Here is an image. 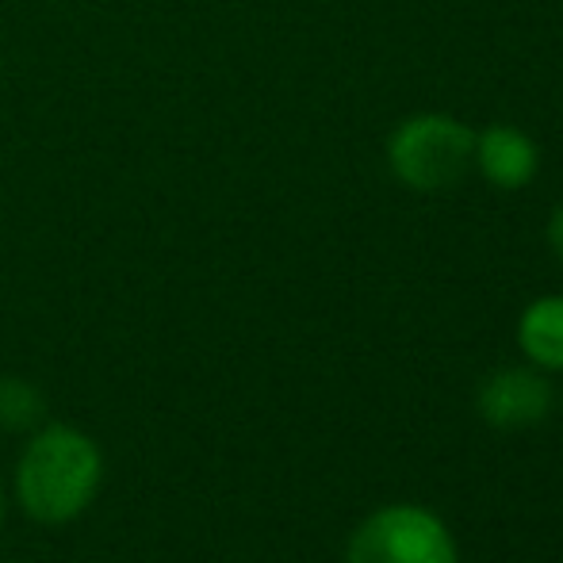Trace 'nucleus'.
Instances as JSON below:
<instances>
[{
  "instance_id": "3",
  "label": "nucleus",
  "mask_w": 563,
  "mask_h": 563,
  "mask_svg": "<svg viewBox=\"0 0 563 563\" xmlns=\"http://www.w3.org/2000/svg\"><path fill=\"white\" fill-rule=\"evenodd\" d=\"M345 563H460V549L438 510L387 503L349 533Z\"/></svg>"
},
{
  "instance_id": "2",
  "label": "nucleus",
  "mask_w": 563,
  "mask_h": 563,
  "mask_svg": "<svg viewBox=\"0 0 563 563\" xmlns=\"http://www.w3.org/2000/svg\"><path fill=\"white\" fill-rule=\"evenodd\" d=\"M387 169L418 196H441L464 185L475 157V131L449 112H415L387 134Z\"/></svg>"
},
{
  "instance_id": "4",
  "label": "nucleus",
  "mask_w": 563,
  "mask_h": 563,
  "mask_svg": "<svg viewBox=\"0 0 563 563\" xmlns=\"http://www.w3.org/2000/svg\"><path fill=\"white\" fill-rule=\"evenodd\" d=\"M475 410L490 430H533L552 410V384L541 368H498L475 391Z\"/></svg>"
},
{
  "instance_id": "8",
  "label": "nucleus",
  "mask_w": 563,
  "mask_h": 563,
  "mask_svg": "<svg viewBox=\"0 0 563 563\" xmlns=\"http://www.w3.org/2000/svg\"><path fill=\"white\" fill-rule=\"evenodd\" d=\"M549 245H552V253H556V261L563 265V203L549 216Z\"/></svg>"
},
{
  "instance_id": "7",
  "label": "nucleus",
  "mask_w": 563,
  "mask_h": 563,
  "mask_svg": "<svg viewBox=\"0 0 563 563\" xmlns=\"http://www.w3.org/2000/svg\"><path fill=\"white\" fill-rule=\"evenodd\" d=\"M46 399L27 379L4 376L0 379V430H35L43 426Z\"/></svg>"
},
{
  "instance_id": "9",
  "label": "nucleus",
  "mask_w": 563,
  "mask_h": 563,
  "mask_svg": "<svg viewBox=\"0 0 563 563\" xmlns=\"http://www.w3.org/2000/svg\"><path fill=\"white\" fill-rule=\"evenodd\" d=\"M0 526H4V487H0Z\"/></svg>"
},
{
  "instance_id": "6",
  "label": "nucleus",
  "mask_w": 563,
  "mask_h": 563,
  "mask_svg": "<svg viewBox=\"0 0 563 563\" xmlns=\"http://www.w3.org/2000/svg\"><path fill=\"white\" fill-rule=\"evenodd\" d=\"M518 349L533 368L563 372V296H541L518 314Z\"/></svg>"
},
{
  "instance_id": "1",
  "label": "nucleus",
  "mask_w": 563,
  "mask_h": 563,
  "mask_svg": "<svg viewBox=\"0 0 563 563\" xmlns=\"http://www.w3.org/2000/svg\"><path fill=\"white\" fill-rule=\"evenodd\" d=\"M104 452L89 433L66 422L35 426L15 464V498L20 510L38 526L77 521L100 495Z\"/></svg>"
},
{
  "instance_id": "5",
  "label": "nucleus",
  "mask_w": 563,
  "mask_h": 563,
  "mask_svg": "<svg viewBox=\"0 0 563 563\" xmlns=\"http://www.w3.org/2000/svg\"><path fill=\"white\" fill-rule=\"evenodd\" d=\"M472 169L498 192H521L541 173V146L529 131L514 123H487L475 131Z\"/></svg>"
}]
</instances>
